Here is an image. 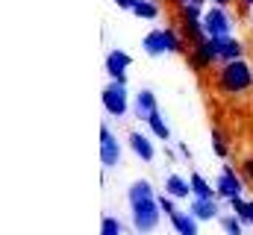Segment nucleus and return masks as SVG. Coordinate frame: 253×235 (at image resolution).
<instances>
[{
    "label": "nucleus",
    "instance_id": "nucleus-1",
    "mask_svg": "<svg viewBox=\"0 0 253 235\" xmlns=\"http://www.w3.org/2000/svg\"><path fill=\"white\" fill-rule=\"evenodd\" d=\"M141 47H144L147 56H168V53L189 56V50H191L189 39H186L183 30H177V27H156V30H150V33L141 39Z\"/></svg>",
    "mask_w": 253,
    "mask_h": 235
},
{
    "label": "nucleus",
    "instance_id": "nucleus-2",
    "mask_svg": "<svg viewBox=\"0 0 253 235\" xmlns=\"http://www.w3.org/2000/svg\"><path fill=\"white\" fill-rule=\"evenodd\" d=\"M215 85L221 94H245L253 88V65L248 59H233V62H221V68L215 71Z\"/></svg>",
    "mask_w": 253,
    "mask_h": 235
},
{
    "label": "nucleus",
    "instance_id": "nucleus-3",
    "mask_svg": "<svg viewBox=\"0 0 253 235\" xmlns=\"http://www.w3.org/2000/svg\"><path fill=\"white\" fill-rule=\"evenodd\" d=\"M162 206H159V197H147V200H135L129 203V224L138 235H153L159 230V221H162Z\"/></svg>",
    "mask_w": 253,
    "mask_h": 235
},
{
    "label": "nucleus",
    "instance_id": "nucleus-4",
    "mask_svg": "<svg viewBox=\"0 0 253 235\" xmlns=\"http://www.w3.org/2000/svg\"><path fill=\"white\" fill-rule=\"evenodd\" d=\"M100 103H103L106 115L124 118L126 112L132 109V103H129V91H126V82H121V79L106 82V85H103V91H100Z\"/></svg>",
    "mask_w": 253,
    "mask_h": 235
},
{
    "label": "nucleus",
    "instance_id": "nucleus-5",
    "mask_svg": "<svg viewBox=\"0 0 253 235\" xmlns=\"http://www.w3.org/2000/svg\"><path fill=\"white\" fill-rule=\"evenodd\" d=\"M233 15L227 6H209L203 12V33L209 39H224V36H233Z\"/></svg>",
    "mask_w": 253,
    "mask_h": 235
},
{
    "label": "nucleus",
    "instance_id": "nucleus-6",
    "mask_svg": "<svg viewBox=\"0 0 253 235\" xmlns=\"http://www.w3.org/2000/svg\"><path fill=\"white\" fill-rule=\"evenodd\" d=\"M215 191H218V197H221V200H227V203L245 194V182H242V176L236 174V168H233V165H221L218 179H215Z\"/></svg>",
    "mask_w": 253,
    "mask_h": 235
},
{
    "label": "nucleus",
    "instance_id": "nucleus-7",
    "mask_svg": "<svg viewBox=\"0 0 253 235\" xmlns=\"http://www.w3.org/2000/svg\"><path fill=\"white\" fill-rule=\"evenodd\" d=\"M121 156H124V147H121L118 135L106 123H100V165L103 168H118Z\"/></svg>",
    "mask_w": 253,
    "mask_h": 235
},
{
    "label": "nucleus",
    "instance_id": "nucleus-8",
    "mask_svg": "<svg viewBox=\"0 0 253 235\" xmlns=\"http://www.w3.org/2000/svg\"><path fill=\"white\" fill-rule=\"evenodd\" d=\"M126 144H129V153H132V156H138L144 165H150V162L156 159V144H153V138H150V135H144V132H138V129H129Z\"/></svg>",
    "mask_w": 253,
    "mask_h": 235
},
{
    "label": "nucleus",
    "instance_id": "nucleus-9",
    "mask_svg": "<svg viewBox=\"0 0 253 235\" xmlns=\"http://www.w3.org/2000/svg\"><path fill=\"white\" fill-rule=\"evenodd\" d=\"M129 68H132V56L124 53L121 47H112V50L106 53V74H109V79L126 82V79H129Z\"/></svg>",
    "mask_w": 253,
    "mask_h": 235
},
{
    "label": "nucleus",
    "instance_id": "nucleus-10",
    "mask_svg": "<svg viewBox=\"0 0 253 235\" xmlns=\"http://www.w3.org/2000/svg\"><path fill=\"white\" fill-rule=\"evenodd\" d=\"M189 212L200 221V224L218 221V218H221V197H191Z\"/></svg>",
    "mask_w": 253,
    "mask_h": 235
},
{
    "label": "nucleus",
    "instance_id": "nucleus-11",
    "mask_svg": "<svg viewBox=\"0 0 253 235\" xmlns=\"http://www.w3.org/2000/svg\"><path fill=\"white\" fill-rule=\"evenodd\" d=\"M212 41H215V53H218V62L245 59V41H239L236 36H224V39H212Z\"/></svg>",
    "mask_w": 253,
    "mask_h": 235
},
{
    "label": "nucleus",
    "instance_id": "nucleus-12",
    "mask_svg": "<svg viewBox=\"0 0 253 235\" xmlns=\"http://www.w3.org/2000/svg\"><path fill=\"white\" fill-rule=\"evenodd\" d=\"M156 109H159L156 94H153L150 88H141V91L132 97V109H129V112H132V118H135V120H147V118L153 115Z\"/></svg>",
    "mask_w": 253,
    "mask_h": 235
},
{
    "label": "nucleus",
    "instance_id": "nucleus-13",
    "mask_svg": "<svg viewBox=\"0 0 253 235\" xmlns=\"http://www.w3.org/2000/svg\"><path fill=\"white\" fill-rule=\"evenodd\" d=\"M168 221H171V227H174L177 235H197V224H200V221L191 215L189 209H186V212H174Z\"/></svg>",
    "mask_w": 253,
    "mask_h": 235
},
{
    "label": "nucleus",
    "instance_id": "nucleus-14",
    "mask_svg": "<svg viewBox=\"0 0 253 235\" xmlns=\"http://www.w3.org/2000/svg\"><path fill=\"white\" fill-rule=\"evenodd\" d=\"M165 194L174 200H186V197H191V182L180 174H171L165 179Z\"/></svg>",
    "mask_w": 253,
    "mask_h": 235
},
{
    "label": "nucleus",
    "instance_id": "nucleus-15",
    "mask_svg": "<svg viewBox=\"0 0 253 235\" xmlns=\"http://www.w3.org/2000/svg\"><path fill=\"white\" fill-rule=\"evenodd\" d=\"M144 123H147V129H150V135H153V138H159V141H168V138H171V126H168V120L162 118L159 109L147 118Z\"/></svg>",
    "mask_w": 253,
    "mask_h": 235
},
{
    "label": "nucleus",
    "instance_id": "nucleus-16",
    "mask_svg": "<svg viewBox=\"0 0 253 235\" xmlns=\"http://www.w3.org/2000/svg\"><path fill=\"white\" fill-rule=\"evenodd\" d=\"M147 197H156V194H153V182H150V179H135V182H129V188H126V203L147 200Z\"/></svg>",
    "mask_w": 253,
    "mask_h": 235
},
{
    "label": "nucleus",
    "instance_id": "nucleus-17",
    "mask_svg": "<svg viewBox=\"0 0 253 235\" xmlns=\"http://www.w3.org/2000/svg\"><path fill=\"white\" fill-rule=\"evenodd\" d=\"M132 15L141 18V21H159L162 18V6L156 0H138L135 9H132Z\"/></svg>",
    "mask_w": 253,
    "mask_h": 235
},
{
    "label": "nucleus",
    "instance_id": "nucleus-18",
    "mask_svg": "<svg viewBox=\"0 0 253 235\" xmlns=\"http://www.w3.org/2000/svg\"><path fill=\"white\" fill-rule=\"evenodd\" d=\"M230 206H233V215L251 230L253 227V200H245V197H236V200H230Z\"/></svg>",
    "mask_w": 253,
    "mask_h": 235
},
{
    "label": "nucleus",
    "instance_id": "nucleus-19",
    "mask_svg": "<svg viewBox=\"0 0 253 235\" xmlns=\"http://www.w3.org/2000/svg\"><path fill=\"white\" fill-rule=\"evenodd\" d=\"M189 182H191V197H218L215 185H209V182H206L203 176L197 174V171H191Z\"/></svg>",
    "mask_w": 253,
    "mask_h": 235
},
{
    "label": "nucleus",
    "instance_id": "nucleus-20",
    "mask_svg": "<svg viewBox=\"0 0 253 235\" xmlns=\"http://www.w3.org/2000/svg\"><path fill=\"white\" fill-rule=\"evenodd\" d=\"M218 224H221V233H224V235H245V230H248L236 215H221V218H218Z\"/></svg>",
    "mask_w": 253,
    "mask_h": 235
},
{
    "label": "nucleus",
    "instance_id": "nucleus-21",
    "mask_svg": "<svg viewBox=\"0 0 253 235\" xmlns=\"http://www.w3.org/2000/svg\"><path fill=\"white\" fill-rule=\"evenodd\" d=\"M212 153H215L221 162L230 159V144H227V138L221 135V129H212Z\"/></svg>",
    "mask_w": 253,
    "mask_h": 235
},
{
    "label": "nucleus",
    "instance_id": "nucleus-22",
    "mask_svg": "<svg viewBox=\"0 0 253 235\" xmlns=\"http://www.w3.org/2000/svg\"><path fill=\"white\" fill-rule=\"evenodd\" d=\"M100 235H121V224H118V218H103V224H100Z\"/></svg>",
    "mask_w": 253,
    "mask_h": 235
},
{
    "label": "nucleus",
    "instance_id": "nucleus-23",
    "mask_svg": "<svg viewBox=\"0 0 253 235\" xmlns=\"http://www.w3.org/2000/svg\"><path fill=\"white\" fill-rule=\"evenodd\" d=\"M159 206H162V212H165L168 218L177 212V206H174V197H168V194H162V197H159Z\"/></svg>",
    "mask_w": 253,
    "mask_h": 235
},
{
    "label": "nucleus",
    "instance_id": "nucleus-24",
    "mask_svg": "<svg viewBox=\"0 0 253 235\" xmlns=\"http://www.w3.org/2000/svg\"><path fill=\"white\" fill-rule=\"evenodd\" d=\"M242 174L248 176V182H253V156H248V159L242 162Z\"/></svg>",
    "mask_w": 253,
    "mask_h": 235
},
{
    "label": "nucleus",
    "instance_id": "nucleus-25",
    "mask_svg": "<svg viewBox=\"0 0 253 235\" xmlns=\"http://www.w3.org/2000/svg\"><path fill=\"white\" fill-rule=\"evenodd\" d=\"M112 3H115V6H118V9H124V12H132V9H135V3H138V0H112Z\"/></svg>",
    "mask_w": 253,
    "mask_h": 235
},
{
    "label": "nucleus",
    "instance_id": "nucleus-26",
    "mask_svg": "<svg viewBox=\"0 0 253 235\" xmlns=\"http://www.w3.org/2000/svg\"><path fill=\"white\" fill-rule=\"evenodd\" d=\"M177 150L186 156V159H191V150H189V144H183V141H177Z\"/></svg>",
    "mask_w": 253,
    "mask_h": 235
},
{
    "label": "nucleus",
    "instance_id": "nucleus-27",
    "mask_svg": "<svg viewBox=\"0 0 253 235\" xmlns=\"http://www.w3.org/2000/svg\"><path fill=\"white\" fill-rule=\"evenodd\" d=\"M209 3H212V6H227V9H230L236 0H209Z\"/></svg>",
    "mask_w": 253,
    "mask_h": 235
},
{
    "label": "nucleus",
    "instance_id": "nucleus-28",
    "mask_svg": "<svg viewBox=\"0 0 253 235\" xmlns=\"http://www.w3.org/2000/svg\"><path fill=\"white\" fill-rule=\"evenodd\" d=\"M177 3H180V6H189V3H200V6H203L206 0H177Z\"/></svg>",
    "mask_w": 253,
    "mask_h": 235
},
{
    "label": "nucleus",
    "instance_id": "nucleus-29",
    "mask_svg": "<svg viewBox=\"0 0 253 235\" xmlns=\"http://www.w3.org/2000/svg\"><path fill=\"white\" fill-rule=\"evenodd\" d=\"M242 3H248V6H253V0H242Z\"/></svg>",
    "mask_w": 253,
    "mask_h": 235
},
{
    "label": "nucleus",
    "instance_id": "nucleus-30",
    "mask_svg": "<svg viewBox=\"0 0 253 235\" xmlns=\"http://www.w3.org/2000/svg\"><path fill=\"white\" fill-rule=\"evenodd\" d=\"M251 24H253V18H251Z\"/></svg>",
    "mask_w": 253,
    "mask_h": 235
},
{
    "label": "nucleus",
    "instance_id": "nucleus-31",
    "mask_svg": "<svg viewBox=\"0 0 253 235\" xmlns=\"http://www.w3.org/2000/svg\"><path fill=\"white\" fill-rule=\"evenodd\" d=\"M135 235H138V233H135Z\"/></svg>",
    "mask_w": 253,
    "mask_h": 235
}]
</instances>
